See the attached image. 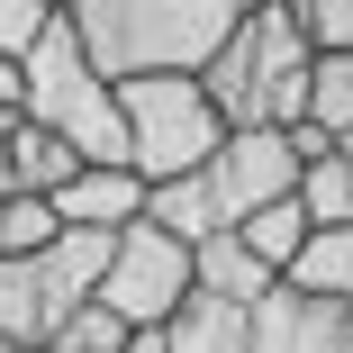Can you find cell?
<instances>
[{"mask_svg":"<svg viewBox=\"0 0 353 353\" xmlns=\"http://www.w3.org/2000/svg\"><path fill=\"white\" fill-rule=\"evenodd\" d=\"M290 190H299V154H290V136H281V127H227V136H218V154H208L199 172L145 190V218H154L163 236L199 245V236L245 227L254 208L290 199Z\"/></svg>","mask_w":353,"mask_h":353,"instance_id":"6da1fadb","label":"cell"},{"mask_svg":"<svg viewBox=\"0 0 353 353\" xmlns=\"http://www.w3.org/2000/svg\"><path fill=\"white\" fill-rule=\"evenodd\" d=\"M54 199H37V190H10V199H0V263H10V254H37V245H54Z\"/></svg>","mask_w":353,"mask_h":353,"instance_id":"e0dca14e","label":"cell"},{"mask_svg":"<svg viewBox=\"0 0 353 353\" xmlns=\"http://www.w3.org/2000/svg\"><path fill=\"white\" fill-rule=\"evenodd\" d=\"M127 353H163V335H127Z\"/></svg>","mask_w":353,"mask_h":353,"instance_id":"cb8c5ba5","label":"cell"},{"mask_svg":"<svg viewBox=\"0 0 353 353\" xmlns=\"http://www.w3.org/2000/svg\"><path fill=\"white\" fill-rule=\"evenodd\" d=\"M245 317L254 308H236V299H208V290H190L154 335H163V353H245Z\"/></svg>","mask_w":353,"mask_h":353,"instance_id":"30bf717a","label":"cell"},{"mask_svg":"<svg viewBox=\"0 0 353 353\" xmlns=\"http://www.w3.org/2000/svg\"><path fill=\"white\" fill-rule=\"evenodd\" d=\"M0 118H19V63L0 54Z\"/></svg>","mask_w":353,"mask_h":353,"instance_id":"7402d4cb","label":"cell"},{"mask_svg":"<svg viewBox=\"0 0 353 353\" xmlns=\"http://www.w3.org/2000/svg\"><path fill=\"white\" fill-rule=\"evenodd\" d=\"M109 317H127L136 335H154L181 299H190V245L163 236L154 218H136L109 236V263H100V290H91Z\"/></svg>","mask_w":353,"mask_h":353,"instance_id":"52a82bcc","label":"cell"},{"mask_svg":"<svg viewBox=\"0 0 353 353\" xmlns=\"http://www.w3.org/2000/svg\"><path fill=\"white\" fill-rule=\"evenodd\" d=\"M100 263H109V236L100 227H54V245L10 254V263H0V344L46 353L54 326L100 290Z\"/></svg>","mask_w":353,"mask_h":353,"instance_id":"8992f818","label":"cell"},{"mask_svg":"<svg viewBox=\"0 0 353 353\" xmlns=\"http://www.w3.org/2000/svg\"><path fill=\"white\" fill-rule=\"evenodd\" d=\"M63 19L109 82H136V73H199L245 10L236 0H73Z\"/></svg>","mask_w":353,"mask_h":353,"instance_id":"3957f363","label":"cell"},{"mask_svg":"<svg viewBox=\"0 0 353 353\" xmlns=\"http://www.w3.org/2000/svg\"><path fill=\"white\" fill-rule=\"evenodd\" d=\"M281 10L308 37V54H353V0H281Z\"/></svg>","mask_w":353,"mask_h":353,"instance_id":"d6986e66","label":"cell"},{"mask_svg":"<svg viewBox=\"0 0 353 353\" xmlns=\"http://www.w3.org/2000/svg\"><path fill=\"white\" fill-rule=\"evenodd\" d=\"M218 109H208V91H199V73H136V82H118V163L136 172V181H181V172H199L208 154H218Z\"/></svg>","mask_w":353,"mask_h":353,"instance_id":"5b68a950","label":"cell"},{"mask_svg":"<svg viewBox=\"0 0 353 353\" xmlns=\"http://www.w3.org/2000/svg\"><path fill=\"white\" fill-rule=\"evenodd\" d=\"M290 199H299V218H308V227H353V154H326V163H308Z\"/></svg>","mask_w":353,"mask_h":353,"instance_id":"9a60e30c","label":"cell"},{"mask_svg":"<svg viewBox=\"0 0 353 353\" xmlns=\"http://www.w3.org/2000/svg\"><path fill=\"white\" fill-rule=\"evenodd\" d=\"M127 335H136L127 317H109L100 299H82L73 317H63V326H54V344H46V353H127Z\"/></svg>","mask_w":353,"mask_h":353,"instance_id":"ac0fdd59","label":"cell"},{"mask_svg":"<svg viewBox=\"0 0 353 353\" xmlns=\"http://www.w3.org/2000/svg\"><path fill=\"white\" fill-rule=\"evenodd\" d=\"M190 290H208V299H236V308H254L263 290H272V272L236 245V236H199L190 245Z\"/></svg>","mask_w":353,"mask_h":353,"instance_id":"7c38bea8","label":"cell"},{"mask_svg":"<svg viewBox=\"0 0 353 353\" xmlns=\"http://www.w3.org/2000/svg\"><path fill=\"white\" fill-rule=\"evenodd\" d=\"M0 353H19V344H0Z\"/></svg>","mask_w":353,"mask_h":353,"instance_id":"484cf974","label":"cell"},{"mask_svg":"<svg viewBox=\"0 0 353 353\" xmlns=\"http://www.w3.org/2000/svg\"><path fill=\"white\" fill-rule=\"evenodd\" d=\"M308 63L317 54L290 28V10L281 0H245V19L199 63V91L218 109V127H290V118H308Z\"/></svg>","mask_w":353,"mask_h":353,"instance_id":"7a4b0ae2","label":"cell"},{"mask_svg":"<svg viewBox=\"0 0 353 353\" xmlns=\"http://www.w3.org/2000/svg\"><path fill=\"white\" fill-rule=\"evenodd\" d=\"M46 19H54V10H37V0H0V54L19 63V54L37 46V28H46Z\"/></svg>","mask_w":353,"mask_h":353,"instance_id":"ffe728a7","label":"cell"},{"mask_svg":"<svg viewBox=\"0 0 353 353\" xmlns=\"http://www.w3.org/2000/svg\"><path fill=\"white\" fill-rule=\"evenodd\" d=\"M19 118L46 127V136H63L82 163H118V82L82 54V37H73L63 10L19 54Z\"/></svg>","mask_w":353,"mask_h":353,"instance_id":"277c9868","label":"cell"},{"mask_svg":"<svg viewBox=\"0 0 353 353\" xmlns=\"http://www.w3.org/2000/svg\"><path fill=\"white\" fill-rule=\"evenodd\" d=\"M245 353H353V299H299L272 281L245 317Z\"/></svg>","mask_w":353,"mask_h":353,"instance_id":"ba28073f","label":"cell"},{"mask_svg":"<svg viewBox=\"0 0 353 353\" xmlns=\"http://www.w3.org/2000/svg\"><path fill=\"white\" fill-rule=\"evenodd\" d=\"M281 290L299 299H353V227H308V245L290 254Z\"/></svg>","mask_w":353,"mask_h":353,"instance_id":"8fae6325","label":"cell"},{"mask_svg":"<svg viewBox=\"0 0 353 353\" xmlns=\"http://www.w3.org/2000/svg\"><path fill=\"white\" fill-rule=\"evenodd\" d=\"M73 172H82V154L63 145V136H46V127H28V118L10 127V181H19V190H37V199H54V190L73 181Z\"/></svg>","mask_w":353,"mask_h":353,"instance_id":"4fadbf2b","label":"cell"},{"mask_svg":"<svg viewBox=\"0 0 353 353\" xmlns=\"http://www.w3.org/2000/svg\"><path fill=\"white\" fill-rule=\"evenodd\" d=\"M227 236H236V245L281 281V272H290V254L308 245V218H299V199H272V208H254V218H245V227H227Z\"/></svg>","mask_w":353,"mask_h":353,"instance_id":"5bb4252c","label":"cell"},{"mask_svg":"<svg viewBox=\"0 0 353 353\" xmlns=\"http://www.w3.org/2000/svg\"><path fill=\"white\" fill-rule=\"evenodd\" d=\"M308 118L335 145H353V54H317L308 63Z\"/></svg>","mask_w":353,"mask_h":353,"instance_id":"2e32d148","label":"cell"},{"mask_svg":"<svg viewBox=\"0 0 353 353\" xmlns=\"http://www.w3.org/2000/svg\"><path fill=\"white\" fill-rule=\"evenodd\" d=\"M10 127H19V118H0V199L19 190V181H10Z\"/></svg>","mask_w":353,"mask_h":353,"instance_id":"603a6c76","label":"cell"},{"mask_svg":"<svg viewBox=\"0 0 353 353\" xmlns=\"http://www.w3.org/2000/svg\"><path fill=\"white\" fill-rule=\"evenodd\" d=\"M54 218H63V227H100V236H118V227L145 218V181H136L127 163H82L73 181L54 190Z\"/></svg>","mask_w":353,"mask_h":353,"instance_id":"9c48e42d","label":"cell"},{"mask_svg":"<svg viewBox=\"0 0 353 353\" xmlns=\"http://www.w3.org/2000/svg\"><path fill=\"white\" fill-rule=\"evenodd\" d=\"M344 154H353V145H344Z\"/></svg>","mask_w":353,"mask_h":353,"instance_id":"83f0119b","label":"cell"},{"mask_svg":"<svg viewBox=\"0 0 353 353\" xmlns=\"http://www.w3.org/2000/svg\"><path fill=\"white\" fill-rule=\"evenodd\" d=\"M37 10H73V0H37Z\"/></svg>","mask_w":353,"mask_h":353,"instance_id":"d4e9b609","label":"cell"},{"mask_svg":"<svg viewBox=\"0 0 353 353\" xmlns=\"http://www.w3.org/2000/svg\"><path fill=\"white\" fill-rule=\"evenodd\" d=\"M281 136H290V154H299V172H308V163H326V154H344V145H335V136H326L317 118H290Z\"/></svg>","mask_w":353,"mask_h":353,"instance_id":"44dd1931","label":"cell"},{"mask_svg":"<svg viewBox=\"0 0 353 353\" xmlns=\"http://www.w3.org/2000/svg\"><path fill=\"white\" fill-rule=\"evenodd\" d=\"M236 10H245V0H236Z\"/></svg>","mask_w":353,"mask_h":353,"instance_id":"4316f807","label":"cell"}]
</instances>
